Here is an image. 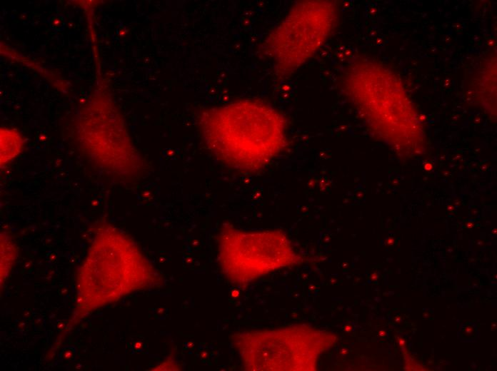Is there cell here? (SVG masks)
<instances>
[{
	"instance_id": "cell-1",
	"label": "cell",
	"mask_w": 497,
	"mask_h": 371,
	"mask_svg": "<svg viewBox=\"0 0 497 371\" xmlns=\"http://www.w3.org/2000/svg\"><path fill=\"white\" fill-rule=\"evenodd\" d=\"M199 128L205 146L226 166L245 173L266 167L286 146V122L269 104L251 99L201 112Z\"/></svg>"
},
{
	"instance_id": "cell-3",
	"label": "cell",
	"mask_w": 497,
	"mask_h": 371,
	"mask_svg": "<svg viewBox=\"0 0 497 371\" xmlns=\"http://www.w3.org/2000/svg\"><path fill=\"white\" fill-rule=\"evenodd\" d=\"M221 237L220 255L228 266L271 268L296 260L290 241L279 231L246 233L226 229Z\"/></svg>"
},
{
	"instance_id": "cell-4",
	"label": "cell",
	"mask_w": 497,
	"mask_h": 371,
	"mask_svg": "<svg viewBox=\"0 0 497 371\" xmlns=\"http://www.w3.org/2000/svg\"><path fill=\"white\" fill-rule=\"evenodd\" d=\"M50 25L55 30H60L64 25V19L60 15H56L50 19Z\"/></svg>"
},
{
	"instance_id": "cell-2",
	"label": "cell",
	"mask_w": 497,
	"mask_h": 371,
	"mask_svg": "<svg viewBox=\"0 0 497 371\" xmlns=\"http://www.w3.org/2000/svg\"><path fill=\"white\" fill-rule=\"evenodd\" d=\"M336 19L332 1L296 3L264 43L276 72L281 77L289 76L311 59L329 37Z\"/></svg>"
}]
</instances>
